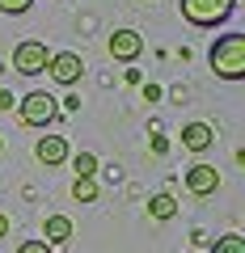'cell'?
<instances>
[{
    "mask_svg": "<svg viewBox=\"0 0 245 253\" xmlns=\"http://www.w3.org/2000/svg\"><path fill=\"white\" fill-rule=\"evenodd\" d=\"M207 63L220 81H245V34H220L207 51Z\"/></svg>",
    "mask_w": 245,
    "mask_h": 253,
    "instance_id": "1",
    "label": "cell"
},
{
    "mask_svg": "<svg viewBox=\"0 0 245 253\" xmlns=\"http://www.w3.org/2000/svg\"><path fill=\"white\" fill-rule=\"evenodd\" d=\"M178 9H182V17L191 21V26L216 30V26H224V21L233 17L237 0H178Z\"/></svg>",
    "mask_w": 245,
    "mask_h": 253,
    "instance_id": "2",
    "label": "cell"
},
{
    "mask_svg": "<svg viewBox=\"0 0 245 253\" xmlns=\"http://www.w3.org/2000/svg\"><path fill=\"white\" fill-rule=\"evenodd\" d=\"M55 114H59V101H55L51 93H43V89L26 93V97L17 101V118H21L26 126H51Z\"/></svg>",
    "mask_w": 245,
    "mask_h": 253,
    "instance_id": "3",
    "label": "cell"
},
{
    "mask_svg": "<svg viewBox=\"0 0 245 253\" xmlns=\"http://www.w3.org/2000/svg\"><path fill=\"white\" fill-rule=\"evenodd\" d=\"M47 63H51V51H47V42H38V38H26V42L13 46V68H17L21 76L47 72Z\"/></svg>",
    "mask_w": 245,
    "mask_h": 253,
    "instance_id": "4",
    "label": "cell"
},
{
    "mask_svg": "<svg viewBox=\"0 0 245 253\" xmlns=\"http://www.w3.org/2000/svg\"><path fill=\"white\" fill-rule=\"evenodd\" d=\"M81 72H85V59L76 51H55L51 63H47V76H51L55 84H64V89H72V84L81 81Z\"/></svg>",
    "mask_w": 245,
    "mask_h": 253,
    "instance_id": "5",
    "label": "cell"
},
{
    "mask_svg": "<svg viewBox=\"0 0 245 253\" xmlns=\"http://www.w3.org/2000/svg\"><path fill=\"white\" fill-rule=\"evenodd\" d=\"M186 190H191L195 199H207V194H216L220 190V169L207 161H195L191 169H186Z\"/></svg>",
    "mask_w": 245,
    "mask_h": 253,
    "instance_id": "6",
    "label": "cell"
},
{
    "mask_svg": "<svg viewBox=\"0 0 245 253\" xmlns=\"http://www.w3.org/2000/svg\"><path fill=\"white\" fill-rule=\"evenodd\" d=\"M106 51H110V59L131 63V59H140V51H144V38H140V30H114V34L106 38Z\"/></svg>",
    "mask_w": 245,
    "mask_h": 253,
    "instance_id": "7",
    "label": "cell"
},
{
    "mask_svg": "<svg viewBox=\"0 0 245 253\" xmlns=\"http://www.w3.org/2000/svg\"><path fill=\"white\" fill-rule=\"evenodd\" d=\"M34 156H38V165L55 169V165H64L72 152H68V139H64V135H43V139L34 144Z\"/></svg>",
    "mask_w": 245,
    "mask_h": 253,
    "instance_id": "8",
    "label": "cell"
},
{
    "mask_svg": "<svg viewBox=\"0 0 245 253\" xmlns=\"http://www.w3.org/2000/svg\"><path fill=\"white\" fill-rule=\"evenodd\" d=\"M211 144H216V126H211V123H186V126H182V148L207 152Z\"/></svg>",
    "mask_w": 245,
    "mask_h": 253,
    "instance_id": "9",
    "label": "cell"
},
{
    "mask_svg": "<svg viewBox=\"0 0 245 253\" xmlns=\"http://www.w3.org/2000/svg\"><path fill=\"white\" fill-rule=\"evenodd\" d=\"M43 236H47L43 245H51V249L68 245V241H72V219H68V215H47V224H43Z\"/></svg>",
    "mask_w": 245,
    "mask_h": 253,
    "instance_id": "10",
    "label": "cell"
},
{
    "mask_svg": "<svg viewBox=\"0 0 245 253\" xmlns=\"http://www.w3.org/2000/svg\"><path fill=\"white\" fill-rule=\"evenodd\" d=\"M148 215L161 219V224H169V219L178 215V199H173V194H152V199H148Z\"/></svg>",
    "mask_w": 245,
    "mask_h": 253,
    "instance_id": "11",
    "label": "cell"
},
{
    "mask_svg": "<svg viewBox=\"0 0 245 253\" xmlns=\"http://www.w3.org/2000/svg\"><path fill=\"white\" fill-rule=\"evenodd\" d=\"M211 253H245V236H241V232L216 236V241H211Z\"/></svg>",
    "mask_w": 245,
    "mask_h": 253,
    "instance_id": "12",
    "label": "cell"
},
{
    "mask_svg": "<svg viewBox=\"0 0 245 253\" xmlns=\"http://www.w3.org/2000/svg\"><path fill=\"white\" fill-rule=\"evenodd\" d=\"M72 199L76 203H98V181L93 177H76L72 181Z\"/></svg>",
    "mask_w": 245,
    "mask_h": 253,
    "instance_id": "13",
    "label": "cell"
},
{
    "mask_svg": "<svg viewBox=\"0 0 245 253\" xmlns=\"http://www.w3.org/2000/svg\"><path fill=\"white\" fill-rule=\"evenodd\" d=\"M72 169H76V177H93V173H98V156H93V152H76L72 156Z\"/></svg>",
    "mask_w": 245,
    "mask_h": 253,
    "instance_id": "14",
    "label": "cell"
},
{
    "mask_svg": "<svg viewBox=\"0 0 245 253\" xmlns=\"http://www.w3.org/2000/svg\"><path fill=\"white\" fill-rule=\"evenodd\" d=\"M30 4H34V0H0V13H13V17H21V13H30Z\"/></svg>",
    "mask_w": 245,
    "mask_h": 253,
    "instance_id": "15",
    "label": "cell"
},
{
    "mask_svg": "<svg viewBox=\"0 0 245 253\" xmlns=\"http://www.w3.org/2000/svg\"><path fill=\"white\" fill-rule=\"evenodd\" d=\"M17 253H51V245H43V241H21Z\"/></svg>",
    "mask_w": 245,
    "mask_h": 253,
    "instance_id": "16",
    "label": "cell"
},
{
    "mask_svg": "<svg viewBox=\"0 0 245 253\" xmlns=\"http://www.w3.org/2000/svg\"><path fill=\"white\" fill-rule=\"evenodd\" d=\"M13 106H17V97H13L9 89H0V110H13Z\"/></svg>",
    "mask_w": 245,
    "mask_h": 253,
    "instance_id": "17",
    "label": "cell"
},
{
    "mask_svg": "<svg viewBox=\"0 0 245 253\" xmlns=\"http://www.w3.org/2000/svg\"><path fill=\"white\" fill-rule=\"evenodd\" d=\"M9 232H13V219L4 215V211H0V236H9Z\"/></svg>",
    "mask_w": 245,
    "mask_h": 253,
    "instance_id": "18",
    "label": "cell"
}]
</instances>
